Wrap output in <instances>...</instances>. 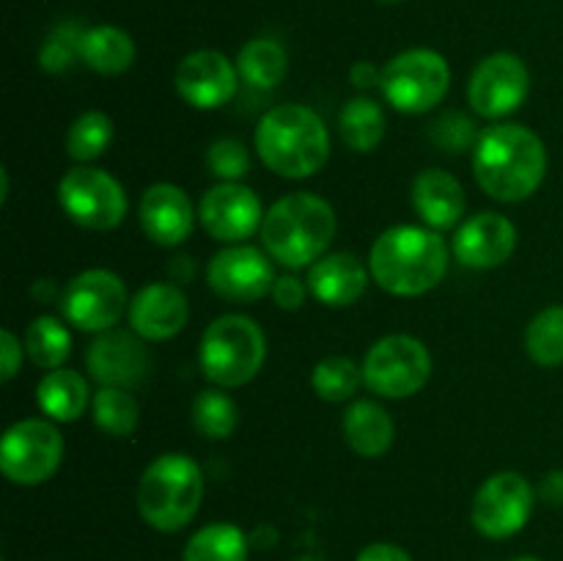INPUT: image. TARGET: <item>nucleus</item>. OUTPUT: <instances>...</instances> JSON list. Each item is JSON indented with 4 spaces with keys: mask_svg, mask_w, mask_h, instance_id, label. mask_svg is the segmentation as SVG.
<instances>
[{
    "mask_svg": "<svg viewBox=\"0 0 563 561\" xmlns=\"http://www.w3.org/2000/svg\"><path fill=\"white\" fill-rule=\"evenodd\" d=\"M209 289L225 302H256L275 286L273 262L253 245H229L207 267Z\"/></svg>",
    "mask_w": 563,
    "mask_h": 561,
    "instance_id": "4468645a",
    "label": "nucleus"
},
{
    "mask_svg": "<svg viewBox=\"0 0 563 561\" xmlns=\"http://www.w3.org/2000/svg\"><path fill=\"white\" fill-rule=\"evenodd\" d=\"M473 174L489 198L517 204L531 198L548 174L542 138L522 124H495L473 146Z\"/></svg>",
    "mask_w": 563,
    "mask_h": 561,
    "instance_id": "f257e3e1",
    "label": "nucleus"
},
{
    "mask_svg": "<svg viewBox=\"0 0 563 561\" xmlns=\"http://www.w3.org/2000/svg\"><path fill=\"white\" fill-rule=\"evenodd\" d=\"M207 165L218 179L240 182L251 170V157H247V148L240 141H234V138H220V141H214L209 146Z\"/></svg>",
    "mask_w": 563,
    "mask_h": 561,
    "instance_id": "c9c22d12",
    "label": "nucleus"
},
{
    "mask_svg": "<svg viewBox=\"0 0 563 561\" xmlns=\"http://www.w3.org/2000/svg\"><path fill=\"white\" fill-rule=\"evenodd\" d=\"M88 374L99 385L110 388H137L152 372V355L137 333L130 330H104L86 350Z\"/></svg>",
    "mask_w": 563,
    "mask_h": 561,
    "instance_id": "dca6fc26",
    "label": "nucleus"
},
{
    "mask_svg": "<svg viewBox=\"0 0 563 561\" xmlns=\"http://www.w3.org/2000/svg\"><path fill=\"white\" fill-rule=\"evenodd\" d=\"M176 94L190 108L214 110L231 102L240 86V69L214 50H196L185 55L174 72Z\"/></svg>",
    "mask_w": 563,
    "mask_h": 561,
    "instance_id": "f3484780",
    "label": "nucleus"
},
{
    "mask_svg": "<svg viewBox=\"0 0 563 561\" xmlns=\"http://www.w3.org/2000/svg\"><path fill=\"white\" fill-rule=\"evenodd\" d=\"M412 209L429 229H451L465 215V190L449 170L427 168L412 179Z\"/></svg>",
    "mask_w": 563,
    "mask_h": 561,
    "instance_id": "4be33fe9",
    "label": "nucleus"
},
{
    "mask_svg": "<svg viewBox=\"0 0 563 561\" xmlns=\"http://www.w3.org/2000/svg\"><path fill=\"white\" fill-rule=\"evenodd\" d=\"M528 66L511 53H495L473 69L467 82V102L484 119H504L515 113L528 97Z\"/></svg>",
    "mask_w": 563,
    "mask_h": 561,
    "instance_id": "ddd939ff",
    "label": "nucleus"
},
{
    "mask_svg": "<svg viewBox=\"0 0 563 561\" xmlns=\"http://www.w3.org/2000/svg\"><path fill=\"white\" fill-rule=\"evenodd\" d=\"M236 69L253 88H275L289 72V58L275 38H251L236 55Z\"/></svg>",
    "mask_w": 563,
    "mask_h": 561,
    "instance_id": "cd10ccee",
    "label": "nucleus"
},
{
    "mask_svg": "<svg viewBox=\"0 0 563 561\" xmlns=\"http://www.w3.org/2000/svg\"><path fill=\"white\" fill-rule=\"evenodd\" d=\"M264 358H267L264 330L242 314H223L212 319L198 346L203 377L218 388H240L251 383L262 372Z\"/></svg>",
    "mask_w": 563,
    "mask_h": 561,
    "instance_id": "423d86ee",
    "label": "nucleus"
},
{
    "mask_svg": "<svg viewBox=\"0 0 563 561\" xmlns=\"http://www.w3.org/2000/svg\"><path fill=\"white\" fill-rule=\"evenodd\" d=\"M379 3H399V0H379Z\"/></svg>",
    "mask_w": 563,
    "mask_h": 561,
    "instance_id": "c03bdc74",
    "label": "nucleus"
},
{
    "mask_svg": "<svg viewBox=\"0 0 563 561\" xmlns=\"http://www.w3.org/2000/svg\"><path fill=\"white\" fill-rule=\"evenodd\" d=\"M517 229L498 212H478L460 226L454 237V256L471 270H493L511 258Z\"/></svg>",
    "mask_w": 563,
    "mask_h": 561,
    "instance_id": "6ab92c4d",
    "label": "nucleus"
},
{
    "mask_svg": "<svg viewBox=\"0 0 563 561\" xmlns=\"http://www.w3.org/2000/svg\"><path fill=\"white\" fill-rule=\"evenodd\" d=\"M80 38L82 31L77 25H60L49 33L47 42L38 50V66L44 72H58L69 69L75 64V58H80Z\"/></svg>",
    "mask_w": 563,
    "mask_h": 561,
    "instance_id": "f704fd0d",
    "label": "nucleus"
},
{
    "mask_svg": "<svg viewBox=\"0 0 563 561\" xmlns=\"http://www.w3.org/2000/svg\"><path fill=\"white\" fill-rule=\"evenodd\" d=\"M80 61L99 75H121L135 64V42L115 25H97L82 31Z\"/></svg>",
    "mask_w": 563,
    "mask_h": 561,
    "instance_id": "393cba45",
    "label": "nucleus"
},
{
    "mask_svg": "<svg viewBox=\"0 0 563 561\" xmlns=\"http://www.w3.org/2000/svg\"><path fill=\"white\" fill-rule=\"evenodd\" d=\"M542 498L548 501V504L563 506V471H553V473H548V476H544Z\"/></svg>",
    "mask_w": 563,
    "mask_h": 561,
    "instance_id": "79ce46f5",
    "label": "nucleus"
},
{
    "mask_svg": "<svg viewBox=\"0 0 563 561\" xmlns=\"http://www.w3.org/2000/svg\"><path fill=\"white\" fill-rule=\"evenodd\" d=\"M368 275L372 270L355 253H330L311 264L308 289L322 306L344 308L361 300L368 286Z\"/></svg>",
    "mask_w": 563,
    "mask_h": 561,
    "instance_id": "412c9836",
    "label": "nucleus"
},
{
    "mask_svg": "<svg viewBox=\"0 0 563 561\" xmlns=\"http://www.w3.org/2000/svg\"><path fill=\"white\" fill-rule=\"evenodd\" d=\"M110 141H113V119L102 110H86L71 121L66 132V154L77 163H91L102 157Z\"/></svg>",
    "mask_w": 563,
    "mask_h": 561,
    "instance_id": "7c9ffc66",
    "label": "nucleus"
},
{
    "mask_svg": "<svg viewBox=\"0 0 563 561\" xmlns=\"http://www.w3.org/2000/svg\"><path fill=\"white\" fill-rule=\"evenodd\" d=\"M533 512V487L522 473L500 471L473 498V526L487 539H509L526 528Z\"/></svg>",
    "mask_w": 563,
    "mask_h": 561,
    "instance_id": "f8f14e48",
    "label": "nucleus"
},
{
    "mask_svg": "<svg viewBox=\"0 0 563 561\" xmlns=\"http://www.w3.org/2000/svg\"><path fill=\"white\" fill-rule=\"evenodd\" d=\"M350 80L355 82L357 88H372V86H379L383 72H379L374 64H368V61H357V64L350 69Z\"/></svg>",
    "mask_w": 563,
    "mask_h": 561,
    "instance_id": "a19ab883",
    "label": "nucleus"
},
{
    "mask_svg": "<svg viewBox=\"0 0 563 561\" xmlns=\"http://www.w3.org/2000/svg\"><path fill=\"white\" fill-rule=\"evenodd\" d=\"M451 86L449 61L427 47L407 50L390 58L383 69V97L399 113H427L438 108Z\"/></svg>",
    "mask_w": 563,
    "mask_h": 561,
    "instance_id": "0eeeda50",
    "label": "nucleus"
},
{
    "mask_svg": "<svg viewBox=\"0 0 563 561\" xmlns=\"http://www.w3.org/2000/svg\"><path fill=\"white\" fill-rule=\"evenodd\" d=\"M88 380L75 369H49L36 385V405L47 418L60 424L77 421L91 402Z\"/></svg>",
    "mask_w": 563,
    "mask_h": 561,
    "instance_id": "b1692460",
    "label": "nucleus"
},
{
    "mask_svg": "<svg viewBox=\"0 0 563 561\" xmlns=\"http://www.w3.org/2000/svg\"><path fill=\"white\" fill-rule=\"evenodd\" d=\"M385 127H388V121H385L383 108L366 97L350 99L339 116L341 138L352 152L361 154L374 152L379 146V141L385 138Z\"/></svg>",
    "mask_w": 563,
    "mask_h": 561,
    "instance_id": "bb28decb",
    "label": "nucleus"
},
{
    "mask_svg": "<svg viewBox=\"0 0 563 561\" xmlns=\"http://www.w3.org/2000/svg\"><path fill=\"white\" fill-rule=\"evenodd\" d=\"M203 473L187 454H159L137 482V512L154 531L176 534L201 509Z\"/></svg>",
    "mask_w": 563,
    "mask_h": 561,
    "instance_id": "39448f33",
    "label": "nucleus"
},
{
    "mask_svg": "<svg viewBox=\"0 0 563 561\" xmlns=\"http://www.w3.org/2000/svg\"><path fill=\"white\" fill-rule=\"evenodd\" d=\"M515 561H539V559H533V556H520V559H515Z\"/></svg>",
    "mask_w": 563,
    "mask_h": 561,
    "instance_id": "37998d69",
    "label": "nucleus"
},
{
    "mask_svg": "<svg viewBox=\"0 0 563 561\" xmlns=\"http://www.w3.org/2000/svg\"><path fill=\"white\" fill-rule=\"evenodd\" d=\"M355 561H412V556L394 542H374L366 544Z\"/></svg>",
    "mask_w": 563,
    "mask_h": 561,
    "instance_id": "ea45409f",
    "label": "nucleus"
},
{
    "mask_svg": "<svg viewBox=\"0 0 563 561\" xmlns=\"http://www.w3.org/2000/svg\"><path fill=\"white\" fill-rule=\"evenodd\" d=\"M256 152L273 174L308 179L330 160L328 127L306 105H278L258 121Z\"/></svg>",
    "mask_w": 563,
    "mask_h": 561,
    "instance_id": "7ed1b4c3",
    "label": "nucleus"
},
{
    "mask_svg": "<svg viewBox=\"0 0 563 561\" xmlns=\"http://www.w3.org/2000/svg\"><path fill=\"white\" fill-rule=\"evenodd\" d=\"M308 292L311 289H308L297 275H280V278H275V286L269 295L278 302V308H284V311H297V308L306 302Z\"/></svg>",
    "mask_w": 563,
    "mask_h": 561,
    "instance_id": "4c0bfd02",
    "label": "nucleus"
},
{
    "mask_svg": "<svg viewBox=\"0 0 563 561\" xmlns=\"http://www.w3.org/2000/svg\"><path fill=\"white\" fill-rule=\"evenodd\" d=\"M126 311V286L110 270H82L64 286L60 314L77 330L104 333L119 324Z\"/></svg>",
    "mask_w": 563,
    "mask_h": 561,
    "instance_id": "9b49d317",
    "label": "nucleus"
},
{
    "mask_svg": "<svg viewBox=\"0 0 563 561\" xmlns=\"http://www.w3.org/2000/svg\"><path fill=\"white\" fill-rule=\"evenodd\" d=\"M58 204L71 223L91 231L115 229L126 215L124 187L108 170L88 165H77L60 176Z\"/></svg>",
    "mask_w": 563,
    "mask_h": 561,
    "instance_id": "9d476101",
    "label": "nucleus"
},
{
    "mask_svg": "<svg viewBox=\"0 0 563 561\" xmlns=\"http://www.w3.org/2000/svg\"><path fill=\"white\" fill-rule=\"evenodd\" d=\"M363 383V369L352 358L330 355L319 361L311 372V385L319 399L324 402H346L355 396Z\"/></svg>",
    "mask_w": 563,
    "mask_h": 561,
    "instance_id": "72a5a7b5",
    "label": "nucleus"
},
{
    "mask_svg": "<svg viewBox=\"0 0 563 561\" xmlns=\"http://www.w3.org/2000/svg\"><path fill=\"white\" fill-rule=\"evenodd\" d=\"M25 352L38 369H60L71 352V336L58 317H36L25 330Z\"/></svg>",
    "mask_w": 563,
    "mask_h": 561,
    "instance_id": "c85d7f7f",
    "label": "nucleus"
},
{
    "mask_svg": "<svg viewBox=\"0 0 563 561\" xmlns=\"http://www.w3.org/2000/svg\"><path fill=\"white\" fill-rule=\"evenodd\" d=\"M143 234L163 248H176L196 229V207L181 187L170 182L146 187L137 207Z\"/></svg>",
    "mask_w": 563,
    "mask_h": 561,
    "instance_id": "a211bd4d",
    "label": "nucleus"
},
{
    "mask_svg": "<svg viewBox=\"0 0 563 561\" xmlns=\"http://www.w3.org/2000/svg\"><path fill=\"white\" fill-rule=\"evenodd\" d=\"M429 135H432V141L438 143L440 148H445L449 154H460V152H465V148L476 146V141L482 132H476V124H473L467 116L443 113L432 124Z\"/></svg>",
    "mask_w": 563,
    "mask_h": 561,
    "instance_id": "e433bc0d",
    "label": "nucleus"
},
{
    "mask_svg": "<svg viewBox=\"0 0 563 561\" xmlns=\"http://www.w3.org/2000/svg\"><path fill=\"white\" fill-rule=\"evenodd\" d=\"M93 410V424L102 429L104 435H113V438H126V435L135 432L137 418H141V405L132 396L130 388H102L93 394L91 399Z\"/></svg>",
    "mask_w": 563,
    "mask_h": 561,
    "instance_id": "c756f323",
    "label": "nucleus"
},
{
    "mask_svg": "<svg viewBox=\"0 0 563 561\" xmlns=\"http://www.w3.org/2000/svg\"><path fill=\"white\" fill-rule=\"evenodd\" d=\"M368 270L390 295L418 297L443 280L449 270V248L434 229L394 226L374 240Z\"/></svg>",
    "mask_w": 563,
    "mask_h": 561,
    "instance_id": "f03ea898",
    "label": "nucleus"
},
{
    "mask_svg": "<svg viewBox=\"0 0 563 561\" xmlns=\"http://www.w3.org/2000/svg\"><path fill=\"white\" fill-rule=\"evenodd\" d=\"M0 352H3V372H0V380L9 383V380L20 372L22 363V346L11 330H0Z\"/></svg>",
    "mask_w": 563,
    "mask_h": 561,
    "instance_id": "58836bf2",
    "label": "nucleus"
},
{
    "mask_svg": "<svg viewBox=\"0 0 563 561\" xmlns=\"http://www.w3.org/2000/svg\"><path fill=\"white\" fill-rule=\"evenodd\" d=\"M396 427L390 413L372 399H357L344 413V440L357 457H383L394 446Z\"/></svg>",
    "mask_w": 563,
    "mask_h": 561,
    "instance_id": "5701e85b",
    "label": "nucleus"
},
{
    "mask_svg": "<svg viewBox=\"0 0 563 561\" xmlns=\"http://www.w3.org/2000/svg\"><path fill=\"white\" fill-rule=\"evenodd\" d=\"M64 460V435L44 418L11 424L0 443V471L11 484L36 487L53 479Z\"/></svg>",
    "mask_w": 563,
    "mask_h": 561,
    "instance_id": "1a4fd4ad",
    "label": "nucleus"
},
{
    "mask_svg": "<svg viewBox=\"0 0 563 561\" xmlns=\"http://www.w3.org/2000/svg\"><path fill=\"white\" fill-rule=\"evenodd\" d=\"M190 319V306L179 286L148 284L132 297L130 324L132 333L143 341H168L185 330Z\"/></svg>",
    "mask_w": 563,
    "mask_h": 561,
    "instance_id": "aec40b11",
    "label": "nucleus"
},
{
    "mask_svg": "<svg viewBox=\"0 0 563 561\" xmlns=\"http://www.w3.org/2000/svg\"><path fill=\"white\" fill-rule=\"evenodd\" d=\"M335 237V212L313 193H289L267 209L262 223L264 251L289 270H302L324 256Z\"/></svg>",
    "mask_w": 563,
    "mask_h": 561,
    "instance_id": "20e7f679",
    "label": "nucleus"
},
{
    "mask_svg": "<svg viewBox=\"0 0 563 561\" xmlns=\"http://www.w3.org/2000/svg\"><path fill=\"white\" fill-rule=\"evenodd\" d=\"M240 424L234 399L220 388H207L192 399V427L209 440H223Z\"/></svg>",
    "mask_w": 563,
    "mask_h": 561,
    "instance_id": "473e14b6",
    "label": "nucleus"
},
{
    "mask_svg": "<svg viewBox=\"0 0 563 561\" xmlns=\"http://www.w3.org/2000/svg\"><path fill=\"white\" fill-rule=\"evenodd\" d=\"M363 385L383 399L416 396L432 374L427 344L412 336L396 333L379 339L363 358Z\"/></svg>",
    "mask_w": 563,
    "mask_h": 561,
    "instance_id": "6e6552de",
    "label": "nucleus"
},
{
    "mask_svg": "<svg viewBox=\"0 0 563 561\" xmlns=\"http://www.w3.org/2000/svg\"><path fill=\"white\" fill-rule=\"evenodd\" d=\"M526 352L539 366L563 363V306H550L531 319L526 330Z\"/></svg>",
    "mask_w": 563,
    "mask_h": 561,
    "instance_id": "2f4dec72",
    "label": "nucleus"
},
{
    "mask_svg": "<svg viewBox=\"0 0 563 561\" xmlns=\"http://www.w3.org/2000/svg\"><path fill=\"white\" fill-rule=\"evenodd\" d=\"M247 537L234 522H209L185 544V561H247Z\"/></svg>",
    "mask_w": 563,
    "mask_h": 561,
    "instance_id": "a878e982",
    "label": "nucleus"
},
{
    "mask_svg": "<svg viewBox=\"0 0 563 561\" xmlns=\"http://www.w3.org/2000/svg\"><path fill=\"white\" fill-rule=\"evenodd\" d=\"M198 218L209 237L220 242L240 245L247 237L262 231L264 212L262 201L251 187L240 182H220L203 193L198 204Z\"/></svg>",
    "mask_w": 563,
    "mask_h": 561,
    "instance_id": "2eb2a0df",
    "label": "nucleus"
}]
</instances>
